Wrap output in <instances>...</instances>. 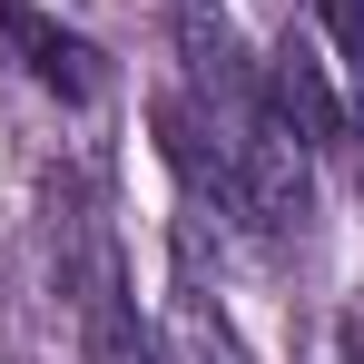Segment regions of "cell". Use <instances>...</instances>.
Listing matches in <instances>:
<instances>
[{"mask_svg": "<svg viewBox=\"0 0 364 364\" xmlns=\"http://www.w3.org/2000/svg\"><path fill=\"white\" fill-rule=\"evenodd\" d=\"M305 10H315L325 50H335V69H345V89L364 99V0H305Z\"/></svg>", "mask_w": 364, "mask_h": 364, "instance_id": "obj_2", "label": "cell"}, {"mask_svg": "<svg viewBox=\"0 0 364 364\" xmlns=\"http://www.w3.org/2000/svg\"><path fill=\"white\" fill-rule=\"evenodd\" d=\"M69 237H79V345H89V364H168V345H158V325H138V305H128L119 266H109V237H99V217L89 207H69Z\"/></svg>", "mask_w": 364, "mask_h": 364, "instance_id": "obj_1", "label": "cell"}, {"mask_svg": "<svg viewBox=\"0 0 364 364\" xmlns=\"http://www.w3.org/2000/svg\"><path fill=\"white\" fill-rule=\"evenodd\" d=\"M345 355H355V364H364V325H345Z\"/></svg>", "mask_w": 364, "mask_h": 364, "instance_id": "obj_3", "label": "cell"}, {"mask_svg": "<svg viewBox=\"0 0 364 364\" xmlns=\"http://www.w3.org/2000/svg\"><path fill=\"white\" fill-rule=\"evenodd\" d=\"M0 10H20V0H0Z\"/></svg>", "mask_w": 364, "mask_h": 364, "instance_id": "obj_4", "label": "cell"}]
</instances>
